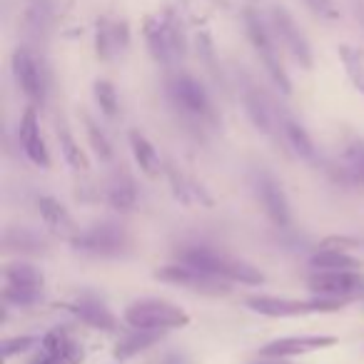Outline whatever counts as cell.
Masks as SVG:
<instances>
[{"label": "cell", "mask_w": 364, "mask_h": 364, "mask_svg": "<svg viewBox=\"0 0 364 364\" xmlns=\"http://www.w3.org/2000/svg\"><path fill=\"white\" fill-rule=\"evenodd\" d=\"M180 262L190 264V267L205 269L210 274H218L225 279H235V282H245V284H262L264 274L257 267L242 262V259H235L225 252H218L213 247H203V245H195L180 252Z\"/></svg>", "instance_id": "1"}, {"label": "cell", "mask_w": 364, "mask_h": 364, "mask_svg": "<svg viewBox=\"0 0 364 364\" xmlns=\"http://www.w3.org/2000/svg\"><path fill=\"white\" fill-rule=\"evenodd\" d=\"M125 322L132 329H175L188 327L190 314L162 299H137L125 309Z\"/></svg>", "instance_id": "2"}, {"label": "cell", "mask_w": 364, "mask_h": 364, "mask_svg": "<svg viewBox=\"0 0 364 364\" xmlns=\"http://www.w3.org/2000/svg\"><path fill=\"white\" fill-rule=\"evenodd\" d=\"M247 307L264 317H302V314H327L342 309V299L332 297H314V299H284L267 297V294H252L247 297Z\"/></svg>", "instance_id": "3"}, {"label": "cell", "mask_w": 364, "mask_h": 364, "mask_svg": "<svg viewBox=\"0 0 364 364\" xmlns=\"http://www.w3.org/2000/svg\"><path fill=\"white\" fill-rule=\"evenodd\" d=\"M245 28H247L250 41H252L257 55L262 58L264 68H267V73H269V77L274 80V85H277L279 90L284 92V95H289V92H292V82H289L287 73H284L282 63H279L277 48H274V38L269 36L267 26L259 21L257 13L247 11V13H245Z\"/></svg>", "instance_id": "4"}, {"label": "cell", "mask_w": 364, "mask_h": 364, "mask_svg": "<svg viewBox=\"0 0 364 364\" xmlns=\"http://www.w3.org/2000/svg\"><path fill=\"white\" fill-rule=\"evenodd\" d=\"M43 272L33 264L16 262L6 267V287H3V299L16 307H28L36 304L43 297Z\"/></svg>", "instance_id": "5"}, {"label": "cell", "mask_w": 364, "mask_h": 364, "mask_svg": "<svg viewBox=\"0 0 364 364\" xmlns=\"http://www.w3.org/2000/svg\"><path fill=\"white\" fill-rule=\"evenodd\" d=\"M157 279L170 284H180L185 289H193V292L200 294H210V297H218V294H228L230 284L225 282V277H218V274H210L205 269L190 267V264H167V267H160L155 272Z\"/></svg>", "instance_id": "6"}, {"label": "cell", "mask_w": 364, "mask_h": 364, "mask_svg": "<svg viewBox=\"0 0 364 364\" xmlns=\"http://www.w3.org/2000/svg\"><path fill=\"white\" fill-rule=\"evenodd\" d=\"M309 289L317 297L349 299L364 294V274L359 269H342V272H314L307 279Z\"/></svg>", "instance_id": "7"}, {"label": "cell", "mask_w": 364, "mask_h": 364, "mask_svg": "<svg viewBox=\"0 0 364 364\" xmlns=\"http://www.w3.org/2000/svg\"><path fill=\"white\" fill-rule=\"evenodd\" d=\"M77 250L90 255H100V257H115V255L125 252L127 247V235L120 225H95V228L80 232L75 240H73Z\"/></svg>", "instance_id": "8"}, {"label": "cell", "mask_w": 364, "mask_h": 364, "mask_svg": "<svg viewBox=\"0 0 364 364\" xmlns=\"http://www.w3.org/2000/svg\"><path fill=\"white\" fill-rule=\"evenodd\" d=\"M13 75H16L21 90L26 92V97L36 105H43L48 95V82H46V73H43L41 63L36 60L31 50L21 48L13 55Z\"/></svg>", "instance_id": "9"}, {"label": "cell", "mask_w": 364, "mask_h": 364, "mask_svg": "<svg viewBox=\"0 0 364 364\" xmlns=\"http://www.w3.org/2000/svg\"><path fill=\"white\" fill-rule=\"evenodd\" d=\"M145 41L150 48L152 58L162 65H170L175 58L182 55V38L177 28L160 18H150L145 23Z\"/></svg>", "instance_id": "10"}, {"label": "cell", "mask_w": 364, "mask_h": 364, "mask_svg": "<svg viewBox=\"0 0 364 364\" xmlns=\"http://www.w3.org/2000/svg\"><path fill=\"white\" fill-rule=\"evenodd\" d=\"M170 97L175 100V105H180L185 112L195 117H208L213 120V102L210 95L193 75H177L170 80Z\"/></svg>", "instance_id": "11"}, {"label": "cell", "mask_w": 364, "mask_h": 364, "mask_svg": "<svg viewBox=\"0 0 364 364\" xmlns=\"http://www.w3.org/2000/svg\"><path fill=\"white\" fill-rule=\"evenodd\" d=\"M82 347L63 327L48 332L41 339V354L31 364H80Z\"/></svg>", "instance_id": "12"}, {"label": "cell", "mask_w": 364, "mask_h": 364, "mask_svg": "<svg viewBox=\"0 0 364 364\" xmlns=\"http://www.w3.org/2000/svg\"><path fill=\"white\" fill-rule=\"evenodd\" d=\"M255 185H257L259 203H262L264 213L269 215V220H272L277 228H289L292 215H289V203H287V195H284L282 185L264 170L257 175Z\"/></svg>", "instance_id": "13"}, {"label": "cell", "mask_w": 364, "mask_h": 364, "mask_svg": "<svg viewBox=\"0 0 364 364\" xmlns=\"http://www.w3.org/2000/svg\"><path fill=\"white\" fill-rule=\"evenodd\" d=\"M272 23H274V31H277L279 41L287 46V50L292 53V55L297 58V60L302 63L304 68H312V48H309L304 33L297 28L294 18L289 16L284 8L274 6L272 8Z\"/></svg>", "instance_id": "14"}, {"label": "cell", "mask_w": 364, "mask_h": 364, "mask_svg": "<svg viewBox=\"0 0 364 364\" xmlns=\"http://www.w3.org/2000/svg\"><path fill=\"white\" fill-rule=\"evenodd\" d=\"M337 344V337L332 334H304V337H282L274 342L264 344L259 352L264 357H297V354L317 352V349H327Z\"/></svg>", "instance_id": "15"}, {"label": "cell", "mask_w": 364, "mask_h": 364, "mask_svg": "<svg viewBox=\"0 0 364 364\" xmlns=\"http://www.w3.org/2000/svg\"><path fill=\"white\" fill-rule=\"evenodd\" d=\"M18 137H21V145L26 150L28 160L33 165L48 170L50 167V155H48V147L41 137V125H38V112L36 107H28L21 117V130H18Z\"/></svg>", "instance_id": "16"}, {"label": "cell", "mask_w": 364, "mask_h": 364, "mask_svg": "<svg viewBox=\"0 0 364 364\" xmlns=\"http://www.w3.org/2000/svg\"><path fill=\"white\" fill-rule=\"evenodd\" d=\"M68 309H70L80 322L90 324V327H95V329H102V332H115L117 329V322L110 309H107L100 299L90 297V294L77 297L73 304H68Z\"/></svg>", "instance_id": "17"}, {"label": "cell", "mask_w": 364, "mask_h": 364, "mask_svg": "<svg viewBox=\"0 0 364 364\" xmlns=\"http://www.w3.org/2000/svg\"><path fill=\"white\" fill-rule=\"evenodd\" d=\"M38 210H41V218H43V223H46V228H50L55 235L70 240V242L80 235V230L73 223L70 213H68L55 198H41L38 200Z\"/></svg>", "instance_id": "18"}, {"label": "cell", "mask_w": 364, "mask_h": 364, "mask_svg": "<svg viewBox=\"0 0 364 364\" xmlns=\"http://www.w3.org/2000/svg\"><path fill=\"white\" fill-rule=\"evenodd\" d=\"M279 130H282L284 142H287L299 157H304V160H314V157H317L312 137L307 135V130H304L297 120H292L289 115H282L279 117Z\"/></svg>", "instance_id": "19"}, {"label": "cell", "mask_w": 364, "mask_h": 364, "mask_svg": "<svg viewBox=\"0 0 364 364\" xmlns=\"http://www.w3.org/2000/svg\"><path fill=\"white\" fill-rule=\"evenodd\" d=\"M130 147H132V155H135V162L147 177H160L162 165H160V155H157L155 145L147 140L142 132L132 130L130 132Z\"/></svg>", "instance_id": "20"}, {"label": "cell", "mask_w": 364, "mask_h": 364, "mask_svg": "<svg viewBox=\"0 0 364 364\" xmlns=\"http://www.w3.org/2000/svg\"><path fill=\"white\" fill-rule=\"evenodd\" d=\"M245 105H247V115H250V120L255 122V127L262 130L264 135H274V110H272V105L264 100L262 92L250 87V90L245 92Z\"/></svg>", "instance_id": "21"}, {"label": "cell", "mask_w": 364, "mask_h": 364, "mask_svg": "<svg viewBox=\"0 0 364 364\" xmlns=\"http://www.w3.org/2000/svg\"><path fill=\"white\" fill-rule=\"evenodd\" d=\"M309 267H314V272H342V269H359L362 262L354 257H349L347 252L334 247H324L317 255H312Z\"/></svg>", "instance_id": "22"}, {"label": "cell", "mask_w": 364, "mask_h": 364, "mask_svg": "<svg viewBox=\"0 0 364 364\" xmlns=\"http://www.w3.org/2000/svg\"><path fill=\"white\" fill-rule=\"evenodd\" d=\"M127 43V31L125 26H117V23L102 21L97 26V55L102 60H110L120 48H125Z\"/></svg>", "instance_id": "23"}, {"label": "cell", "mask_w": 364, "mask_h": 364, "mask_svg": "<svg viewBox=\"0 0 364 364\" xmlns=\"http://www.w3.org/2000/svg\"><path fill=\"white\" fill-rule=\"evenodd\" d=\"M107 203H110V208L120 210V213H127V210L135 208L137 190L130 175L122 172V175H117L115 180L110 182V188H107Z\"/></svg>", "instance_id": "24"}, {"label": "cell", "mask_w": 364, "mask_h": 364, "mask_svg": "<svg viewBox=\"0 0 364 364\" xmlns=\"http://www.w3.org/2000/svg\"><path fill=\"white\" fill-rule=\"evenodd\" d=\"M155 342H160V332H155V329H135V334L125 337L115 347V357L117 359H130V357H135V354L150 349Z\"/></svg>", "instance_id": "25"}, {"label": "cell", "mask_w": 364, "mask_h": 364, "mask_svg": "<svg viewBox=\"0 0 364 364\" xmlns=\"http://www.w3.org/2000/svg\"><path fill=\"white\" fill-rule=\"evenodd\" d=\"M58 140H60V150H63V157L68 160V165L75 167V170H87V167H90L87 155L77 147L75 137H73L70 130H68L65 125H60V122H58Z\"/></svg>", "instance_id": "26"}, {"label": "cell", "mask_w": 364, "mask_h": 364, "mask_svg": "<svg viewBox=\"0 0 364 364\" xmlns=\"http://www.w3.org/2000/svg\"><path fill=\"white\" fill-rule=\"evenodd\" d=\"M339 55H342L344 65H347V73L352 77V82L364 92V53L354 50L349 46H342L339 48Z\"/></svg>", "instance_id": "27"}, {"label": "cell", "mask_w": 364, "mask_h": 364, "mask_svg": "<svg viewBox=\"0 0 364 364\" xmlns=\"http://www.w3.org/2000/svg\"><path fill=\"white\" fill-rule=\"evenodd\" d=\"M8 250H23V252H41L43 242L36 235L26 232V230H8L6 237H3Z\"/></svg>", "instance_id": "28"}, {"label": "cell", "mask_w": 364, "mask_h": 364, "mask_svg": "<svg viewBox=\"0 0 364 364\" xmlns=\"http://www.w3.org/2000/svg\"><path fill=\"white\" fill-rule=\"evenodd\" d=\"M95 100L100 105V110L105 112L107 117H115L117 110H120V100H117V92L110 82L97 80L95 82Z\"/></svg>", "instance_id": "29"}, {"label": "cell", "mask_w": 364, "mask_h": 364, "mask_svg": "<svg viewBox=\"0 0 364 364\" xmlns=\"http://www.w3.org/2000/svg\"><path fill=\"white\" fill-rule=\"evenodd\" d=\"M347 170L354 180L364 185V140H354L347 147Z\"/></svg>", "instance_id": "30"}, {"label": "cell", "mask_w": 364, "mask_h": 364, "mask_svg": "<svg viewBox=\"0 0 364 364\" xmlns=\"http://www.w3.org/2000/svg\"><path fill=\"white\" fill-rule=\"evenodd\" d=\"M85 125H87V135H90V142H92V147H95L97 157L105 160V162H110L112 160V147H110V142H107V137L102 135L100 127H97L90 117L85 120Z\"/></svg>", "instance_id": "31"}, {"label": "cell", "mask_w": 364, "mask_h": 364, "mask_svg": "<svg viewBox=\"0 0 364 364\" xmlns=\"http://www.w3.org/2000/svg\"><path fill=\"white\" fill-rule=\"evenodd\" d=\"M38 344L36 337H13V339H3L0 342V354L3 359H11L13 354H21V352H28Z\"/></svg>", "instance_id": "32"}, {"label": "cell", "mask_w": 364, "mask_h": 364, "mask_svg": "<svg viewBox=\"0 0 364 364\" xmlns=\"http://www.w3.org/2000/svg\"><path fill=\"white\" fill-rule=\"evenodd\" d=\"M307 6L312 8L319 18H327V21H337L339 18V13H337V8H334L332 0H307Z\"/></svg>", "instance_id": "33"}, {"label": "cell", "mask_w": 364, "mask_h": 364, "mask_svg": "<svg viewBox=\"0 0 364 364\" xmlns=\"http://www.w3.org/2000/svg\"><path fill=\"white\" fill-rule=\"evenodd\" d=\"M259 364H282V362H259Z\"/></svg>", "instance_id": "34"}]
</instances>
